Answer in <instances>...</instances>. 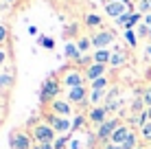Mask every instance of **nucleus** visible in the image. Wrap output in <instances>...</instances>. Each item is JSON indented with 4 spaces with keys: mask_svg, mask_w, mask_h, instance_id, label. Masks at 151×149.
Listing matches in <instances>:
<instances>
[{
    "mask_svg": "<svg viewBox=\"0 0 151 149\" xmlns=\"http://www.w3.org/2000/svg\"><path fill=\"white\" fill-rule=\"evenodd\" d=\"M121 125H123V123H121V119H118V116H112V119H107L103 125H99V130H96V134H94V138L99 140V145L105 147L107 143L112 140L114 132H116Z\"/></svg>",
    "mask_w": 151,
    "mask_h": 149,
    "instance_id": "3",
    "label": "nucleus"
},
{
    "mask_svg": "<svg viewBox=\"0 0 151 149\" xmlns=\"http://www.w3.org/2000/svg\"><path fill=\"white\" fill-rule=\"evenodd\" d=\"M147 55H151V46H147Z\"/></svg>",
    "mask_w": 151,
    "mask_h": 149,
    "instance_id": "40",
    "label": "nucleus"
},
{
    "mask_svg": "<svg viewBox=\"0 0 151 149\" xmlns=\"http://www.w3.org/2000/svg\"><path fill=\"white\" fill-rule=\"evenodd\" d=\"M142 101H145V105H147V107H151V83L145 86V90H142Z\"/></svg>",
    "mask_w": 151,
    "mask_h": 149,
    "instance_id": "30",
    "label": "nucleus"
},
{
    "mask_svg": "<svg viewBox=\"0 0 151 149\" xmlns=\"http://www.w3.org/2000/svg\"><path fill=\"white\" fill-rule=\"evenodd\" d=\"M129 125H121L116 132H114V136H112V140L110 143H114V145H123L125 140H127V136H129Z\"/></svg>",
    "mask_w": 151,
    "mask_h": 149,
    "instance_id": "16",
    "label": "nucleus"
},
{
    "mask_svg": "<svg viewBox=\"0 0 151 149\" xmlns=\"http://www.w3.org/2000/svg\"><path fill=\"white\" fill-rule=\"evenodd\" d=\"M83 73H86V79L92 83V81H96V79H101V77H105L107 66H103V64H92V66H88Z\"/></svg>",
    "mask_w": 151,
    "mask_h": 149,
    "instance_id": "13",
    "label": "nucleus"
},
{
    "mask_svg": "<svg viewBox=\"0 0 151 149\" xmlns=\"http://www.w3.org/2000/svg\"><path fill=\"white\" fill-rule=\"evenodd\" d=\"M103 9H105V13L110 15V18H114V20H118L121 15H125L127 11H132L127 4L118 2V0H105V2H103Z\"/></svg>",
    "mask_w": 151,
    "mask_h": 149,
    "instance_id": "9",
    "label": "nucleus"
},
{
    "mask_svg": "<svg viewBox=\"0 0 151 149\" xmlns=\"http://www.w3.org/2000/svg\"><path fill=\"white\" fill-rule=\"evenodd\" d=\"M114 37L116 33L110 29H101V31H92L90 40H92V48L94 50H101V48H107V46L114 44Z\"/></svg>",
    "mask_w": 151,
    "mask_h": 149,
    "instance_id": "5",
    "label": "nucleus"
},
{
    "mask_svg": "<svg viewBox=\"0 0 151 149\" xmlns=\"http://www.w3.org/2000/svg\"><path fill=\"white\" fill-rule=\"evenodd\" d=\"M68 143H70V134H66V136H57L55 138V149H68Z\"/></svg>",
    "mask_w": 151,
    "mask_h": 149,
    "instance_id": "28",
    "label": "nucleus"
},
{
    "mask_svg": "<svg viewBox=\"0 0 151 149\" xmlns=\"http://www.w3.org/2000/svg\"><path fill=\"white\" fill-rule=\"evenodd\" d=\"M0 4H2V0H0Z\"/></svg>",
    "mask_w": 151,
    "mask_h": 149,
    "instance_id": "42",
    "label": "nucleus"
},
{
    "mask_svg": "<svg viewBox=\"0 0 151 149\" xmlns=\"http://www.w3.org/2000/svg\"><path fill=\"white\" fill-rule=\"evenodd\" d=\"M92 59H94V64H103V66H110V59H112V50H107V48L94 50V55H92Z\"/></svg>",
    "mask_w": 151,
    "mask_h": 149,
    "instance_id": "17",
    "label": "nucleus"
},
{
    "mask_svg": "<svg viewBox=\"0 0 151 149\" xmlns=\"http://www.w3.org/2000/svg\"><path fill=\"white\" fill-rule=\"evenodd\" d=\"M116 101H118V88L107 90V94H105V101H103V105H112V103H116Z\"/></svg>",
    "mask_w": 151,
    "mask_h": 149,
    "instance_id": "27",
    "label": "nucleus"
},
{
    "mask_svg": "<svg viewBox=\"0 0 151 149\" xmlns=\"http://www.w3.org/2000/svg\"><path fill=\"white\" fill-rule=\"evenodd\" d=\"M105 94H107L105 90H90V99H88V101H90V105H92V107L103 105L101 101H105Z\"/></svg>",
    "mask_w": 151,
    "mask_h": 149,
    "instance_id": "19",
    "label": "nucleus"
},
{
    "mask_svg": "<svg viewBox=\"0 0 151 149\" xmlns=\"http://www.w3.org/2000/svg\"><path fill=\"white\" fill-rule=\"evenodd\" d=\"M127 53H123V50H116V53H112V59H110V66L112 68H121V66L127 64Z\"/></svg>",
    "mask_w": 151,
    "mask_h": 149,
    "instance_id": "18",
    "label": "nucleus"
},
{
    "mask_svg": "<svg viewBox=\"0 0 151 149\" xmlns=\"http://www.w3.org/2000/svg\"><path fill=\"white\" fill-rule=\"evenodd\" d=\"M90 86H79V88L66 90V101H70L72 105H88L90 103Z\"/></svg>",
    "mask_w": 151,
    "mask_h": 149,
    "instance_id": "7",
    "label": "nucleus"
},
{
    "mask_svg": "<svg viewBox=\"0 0 151 149\" xmlns=\"http://www.w3.org/2000/svg\"><path fill=\"white\" fill-rule=\"evenodd\" d=\"M86 27L88 29H96V31H101L103 27V15L101 13H96V11H90V13H86Z\"/></svg>",
    "mask_w": 151,
    "mask_h": 149,
    "instance_id": "14",
    "label": "nucleus"
},
{
    "mask_svg": "<svg viewBox=\"0 0 151 149\" xmlns=\"http://www.w3.org/2000/svg\"><path fill=\"white\" fill-rule=\"evenodd\" d=\"M107 119H110V114H107V110L103 105H96V107H90L88 110V121H90V125H103Z\"/></svg>",
    "mask_w": 151,
    "mask_h": 149,
    "instance_id": "12",
    "label": "nucleus"
},
{
    "mask_svg": "<svg viewBox=\"0 0 151 149\" xmlns=\"http://www.w3.org/2000/svg\"><path fill=\"white\" fill-rule=\"evenodd\" d=\"M101 149H123L121 145H114V143H107L105 147H101Z\"/></svg>",
    "mask_w": 151,
    "mask_h": 149,
    "instance_id": "35",
    "label": "nucleus"
},
{
    "mask_svg": "<svg viewBox=\"0 0 151 149\" xmlns=\"http://www.w3.org/2000/svg\"><path fill=\"white\" fill-rule=\"evenodd\" d=\"M7 57H9L7 48H4V46H0V70H2V66H4V64H7Z\"/></svg>",
    "mask_w": 151,
    "mask_h": 149,
    "instance_id": "33",
    "label": "nucleus"
},
{
    "mask_svg": "<svg viewBox=\"0 0 151 149\" xmlns=\"http://www.w3.org/2000/svg\"><path fill=\"white\" fill-rule=\"evenodd\" d=\"M136 149H149V145H145V143H140V145H138Z\"/></svg>",
    "mask_w": 151,
    "mask_h": 149,
    "instance_id": "37",
    "label": "nucleus"
},
{
    "mask_svg": "<svg viewBox=\"0 0 151 149\" xmlns=\"http://www.w3.org/2000/svg\"><path fill=\"white\" fill-rule=\"evenodd\" d=\"M46 123L57 132V136H66V134H72V121L70 119H64V116H55V114H48L46 116Z\"/></svg>",
    "mask_w": 151,
    "mask_h": 149,
    "instance_id": "8",
    "label": "nucleus"
},
{
    "mask_svg": "<svg viewBox=\"0 0 151 149\" xmlns=\"http://www.w3.org/2000/svg\"><path fill=\"white\" fill-rule=\"evenodd\" d=\"M50 114L68 119V116L72 114V103H70V101H66V99H55L53 103H50Z\"/></svg>",
    "mask_w": 151,
    "mask_h": 149,
    "instance_id": "11",
    "label": "nucleus"
},
{
    "mask_svg": "<svg viewBox=\"0 0 151 149\" xmlns=\"http://www.w3.org/2000/svg\"><path fill=\"white\" fill-rule=\"evenodd\" d=\"M81 50H79V46H77V42H66V46H64V57L66 59H70V61H77L81 57Z\"/></svg>",
    "mask_w": 151,
    "mask_h": 149,
    "instance_id": "15",
    "label": "nucleus"
},
{
    "mask_svg": "<svg viewBox=\"0 0 151 149\" xmlns=\"http://www.w3.org/2000/svg\"><path fill=\"white\" fill-rule=\"evenodd\" d=\"M140 145V143H138V134H136V130H132V132H129V136H127V140H125L123 143V149H136Z\"/></svg>",
    "mask_w": 151,
    "mask_h": 149,
    "instance_id": "20",
    "label": "nucleus"
},
{
    "mask_svg": "<svg viewBox=\"0 0 151 149\" xmlns=\"http://www.w3.org/2000/svg\"><path fill=\"white\" fill-rule=\"evenodd\" d=\"M147 116H149V121H151V107H147Z\"/></svg>",
    "mask_w": 151,
    "mask_h": 149,
    "instance_id": "39",
    "label": "nucleus"
},
{
    "mask_svg": "<svg viewBox=\"0 0 151 149\" xmlns=\"http://www.w3.org/2000/svg\"><path fill=\"white\" fill-rule=\"evenodd\" d=\"M88 114H77L75 119H72V132H77V130H81V127H86L88 125Z\"/></svg>",
    "mask_w": 151,
    "mask_h": 149,
    "instance_id": "22",
    "label": "nucleus"
},
{
    "mask_svg": "<svg viewBox=\"0 0 151 149\" xmlns=\"http://www.w3.org/2000/svg\"><path fill=\"white\" fill-rule=\"evenodd\" d=\"M147 40H149V42H151V27H149V37H147Z\"/></svg>",
    "mask_w": 151,
    "mask_h": 149,
    "instance_id": "41",
    "label": "nucleus"
},
{
    "mask_svg": "<svg viewBox=\"0 0 151 149\" xmlns=\"http://www.w3.org/2000/svg\"><path fill=\"white\" fill-rule=\"evenodd\" d=\"M31 136H33V140L37 143V145H42V143H55L57 132L46 121H42V123H37V125H33V134Z\"/></svg>",
    "mask_w": 151,
    "mask_h": 149,
    "instance_id": "4",
    "label": "nucleus"
},
{
    "mask_svg": "<svg viewBox=\"0 0 151 149\" xmlns=\"http://www.w3.org/2000/svg\"><path fill=\"white\" fill-rule=\"evenodd\" d=\"M9 147L11 149H33V136L24 130H13L9 134Z\"/></svg>",
    "mask_w": 151,
    "mask_h": 149,
    "instance_id": "6",
    "label": "nucleus"
},
{
    "mask_svg": "<svg viewBox=\"0 0 151 149\" xmlns=\"http://www.w3.org/2000/svg\"><path fill=\"white\" fill-rule=\"evenodd\" d=\"M4 2H7V4H15L18 0H4Z\"/></svg>",
    "mask_w": 151,
    "mask_h": 149,
    "instance_id": "38",
    "label": "nucleus"
},
{
    "mask_svg": "<svg viewBox=\"0 0 151 149\" xmlns=\"http://www.w3.org/2000/svg\"><path fill=\"white\" fill-rule=\"evenodd\" d=\"M136 35H138V37H149V27L145 22H140L138 29H136Z\"/></svg>",
    "mask_w": 151,
    "mask_h": 149,
    "instance_id": "31",
    "label": "nucleus"
},
{
    "mask_svg": "<svg viewBox=\"0 0 151 149\" xmlns=\"http://www.w3.org/2000/svg\"><path fill=\"white\" fill-rule=\"evenodd\" d=\"M136 11L142 13V15L151 13V0H138V2H136Z\"/></svg>",
    "mask_w": 151,
    "mask_h": 149,
    "instance_id": "25",
    "label": "nucleus"
},
{
    "mask_svg": "<svg viewBox=\"0 0 151 149\" xmlns=\"http://www.w3.org/2000/svg\"><path fill=\"white\" fill-rule=\"evenodd\" d=\"M37 46L53 50V48H55V40H53V37H46V35H40V37H37Z\"/></svg>",
    "mask_w": 151,
    "mask_h": 149,
    "instance_id": "24",
    "label": "nucleus"
},
{
    "mask_svg": "<svg viewBox=\"0 0 151 149\" xmlns=\"http://www.w3.org/2000/svg\"><path fill=\"white\" fill-rule=\"evenodd\" d=\"M59 81L66 90H72V88H79V86H86V73L77 66H64L61 68V75H59Z\"/></svg>",
    "mask_w": 151,
    "mask_h": 149,
    "instance_id": "2",
    "label": "nucleus"
},
{
    "mask_svg": "<svg viewBox=\"0 0 151 149\" xmlns=\"http://www.w3.org/2000/svg\"><path fill=\"white\" fill-rule=\"evenodd\" d=\"M61 94V81L57 75H48L44 81H42V88H40V103L46 105V103H53L55 99H59Z\"/></svg>",
    "mask_w": 151,
    "mask_h": 149,
    "instance_id": "1",
    "label": "nucleus"
},
{
    "mask_svg": "<svg viewBox=\"0 0 151 149\" xmlns=\"http://www.w3.org/2000/svg\"><path fill=\"white\" fill-rule=\"evenodd\" d=\"M15 86V73L11 68H2L0 70V92L2 94H9Z\"/></svg>",
    "mask_w": 151,
    "mask_h": 149,
    "instance_id": "10",
    "label": "nucleus"
},
{
    "mask_svg": "<svg viewBox=\"0 0 151 149\" xmlns=\"http://www.w3.org/2000/svg\"><path fill=\"white\" fill-rule=\"evenodd\" d=\"M7 37H9V27L7 24H0V46L7 42Z\"/></svg>",
    "mask_w": 151,
    "mask_h": 149,
    "instance_id": "32",
    "label": "nucleus"
},
{
    "mask_svg": "<svg viewBox=\"0 0 151 149\" xmlns=\"http://www.w3.org/2000/svg\"><path fill=\"white\" fill-rule=\"evenodd\" d=\"M107 86H110V79H107V77H101V79H96V81L90 83V90H107Z\"/></svg>",
    "mask_w": 151,
    "mask_h": 149,
    "instance_id": "23",
    "label": "nucleus"
},
{
    "mask_svg": "<svg viewBox=\"0 0 151 149\" xmlns=\"http://www.w3.org/2000/svg\"><path fill=\"white\" fill-rule=\"evenodd\" d=\"M125 42L132 46V48H136V46H138V35H136V31H125Z\"/></svg>",
    "mask_w": 151,
    "mask_h": 149,
    "instance_id": "29",
    "label": "nucleus"
},
{
    "mask_svg": "<svg viewBox=\"0 0 151 149\" xmlns=\"http://www.w3.org/2000/svg\"><path fill=\"white\" fill-rule=\"evenodd\" d=\"M77 46H79V50H81L83 55H86L88 50L92 48V40H90V35H81V37L77 40Z\"/></svg>",
    "mask_w": 151,
    "mask_h": 149,
    "instance_id": "21",
    "label": "nucleus"
},
{
    "mask_svg": "<svg viewBox=\"0 0 151 149\" xmlns=\"http://www.w3.org/2000/svg\"><path fill=\"white\" fill-rule=\"evenodd\" d=\"M35 149H55V145L53 143H42V145H37Z\"/></svg>",
    "mask_w": 151,
    "mask_h": 149,
    "instance_id": "34",
    "label": "nucleus"
},
{
    "mask_svg": "<svg viewBox=\"0 0 151 149\" xmlns=\"http://www.w3.org/2000/svg\"><path fill=\"white\" fill-rule=\"evenodd\" d=\"M140 138H142L145 145H149V143H151V121L147 123V125L140 127Z\"/></svg>",
    "mask_w": 151,
    "mask_h": 149,
    "instance_id": "26",
    "label": "nucleus"
},
{
    "mask_svg": "<svg viewBox=\"0 0 151 149\" xmlns=\"http://www.w3.org/2000/svg\"><path fill=\"white\" fill-rule=\"evenodd\" d=\"M29 33L31 35H37V27H29Z\"/></svg>",
    "mask_w": 151,
    "mask_h": 149,
    "instance_id": "36",
    "label": "nucleus"
}]
</instances>
